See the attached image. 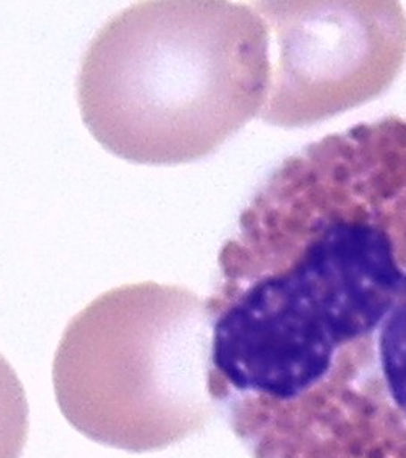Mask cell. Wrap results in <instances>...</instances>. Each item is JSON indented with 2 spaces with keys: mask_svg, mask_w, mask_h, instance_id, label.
Segmentation results:
<instances>
[{
  "mask_svg": "<svg viewBox=\"0 0 406 458\" xmlns=\"http://www.w3.org/2000/svg\"><path fill=\"white\" fill-rule=\"evenodd\" d=\"M271 36L254 6L148 0L99 30L77 95L84 124L125 161H198L260 114Z\"/></svg>",
  "mask_w": 406,
  "mask_h": 458,
  "instance_id": "cell-1",
  "label": "cell"
},
{
  "mask_svg": "<svg viewBox=\"0 0 406 458\" xmlns=\"http://www.w3.org/2000/svg\"><path fill=\"white\" fill-rule=\"evenodd\" d=\"M211 317L187 287L135 283L95 298L71 319L54 356L63 417L84 437L155 453L203 431Z\"/></svg>",
  "mask_w": 406,
  "mask_h": 458,
  "instance_id": "cell-2",
  "label": "cell"
},
{
  "mask_svg": "<svg viewBox=\"0 0 406 458\" xmlns=\"http://www.w3.org/2000/svg\"><path fill=\"white\" fill-rule=\"evenodd\" d=\"M275 43L261 120L293 129L377 98L406 60V13L393 0L254 2Z\"/></svg>",
  "mask_w": 406,
  "mask_h": 458,
  "instance_id": "cell-3",
  "label": "cell"
},
{
  "mask_svg": "<svg viewBox=\"0 0 406 458\" xmlns=\"http://www.w3.org/2000/svg\"><path fill=\"white\" fill-rule=\"evenodd\" d=\"M28 432L27 393L14 369L0 354V458H21Z\"/></svg>",
  "mask_w": 406,
  "mask_h": 458,
  "instance_id": "cell-4",
  "label": "cell"
}]
</instances>
